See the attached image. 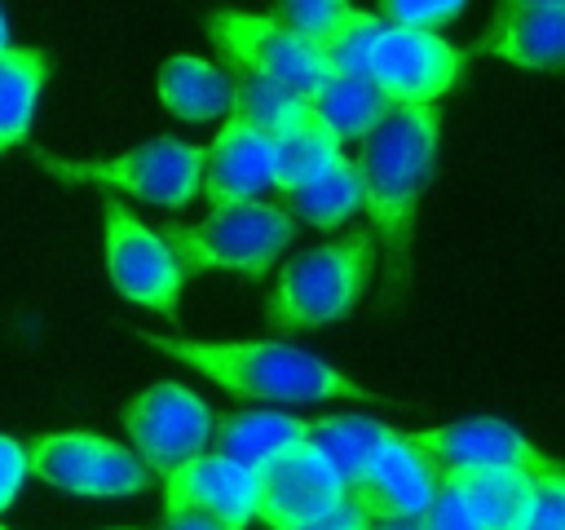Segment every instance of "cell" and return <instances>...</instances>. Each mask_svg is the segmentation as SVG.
I'll return each instance as SVG.
<instances>
[{"mask_svg":"<svg viewBox=\"0 0 565 530\" xmlns=\"http://www.w3.org/2000/svg\"><path fill=\"white\" fill-rule=\"evenodd\" d=\"M437 141H441V110L433 102L393 106L366 137H358L353 168L362 181V208L371 216V234L388 252L393 287H402L411 274V230L437 163Z\"/></svg>","mask_w":565,"mask_h":530,"instance_id":"6da1fadb","label":"cell"},{"mask_svg":"<svg viewBox=\"0 0 565 530\" xmlns=\"http://www.w3.org/2000/svg\"><path fill=\"white\" fill-rule=\"evenodd\" d=\"M150 349L194 367L212 384L256 398V402H322V398H384L353 384L344 371L278 340H181V336H141Z\"/></svg>","mask_w":565,"mask_h":530,"instance_id":"7a4b0ae2","label":"cell"},{"mask_svg":"<svg viewBox=\"0 0 565 530\" xmlns=\"http://www.w3.org/2000/svg\"><path fill=\"white\" fill-rule=\"evenodd\" d=\"M371 265H375V234L371 230H358V234H344L335 243L296 252L282 265L274 292L265 300V322L278 331H309V327L340 322L358 305V296L366 292Z\"/></svg>","mask_w":565,"mask_h":530,"instance_id":"3957f363","label":"cell"},{"mask_svg":"<svg viewBox=\"0 0 565 530\" xmlns=\"http://www.w3.org/2000/svg\"><path fill=\"white\" fill-rule=\"evenodd\" d=\"M163 243L172 247L181 274H203V269H230L243 278L265 274L282 247L296 234V216L282 203H260V199H238V203H216L203 221L181 225L163 221Z\"/></svg>","mask_w":565,"mask_h":530,"instance_id":"277c9868","label":"cell"},{"mask_svg":"<svg viewBox=\"0 0 565 530\" xmlns=\"http://www.w3.org/2000/svg\"><path fill=\"white\" fill-rule=\"evenodd\" d=\"M35 163L49 177L71 181V186H110V190H124L154 208H185L199 194L203 146H190L177 137H154L119 159H57L35 146Z\"/></svg>","mask_w":565,"mask_h":530,"instance_id":"5b68a950","label":"cell"},{"mask_svg":"<svg viewBox=\"0 0 565 530\" xmlns=\"http://www.w3.org/2000/svg\"><path fill=\"white\" fill-rule=\"evenodd\" d=\"M203 26L207 35L216 40L221 57L234 66V71H247V75H260V80H274L282 88H291L296 97H313V88L331 75L318 57V49L287 31L278 18L269 13H243V9H212L203 13Z\"/></svg>","mask_w":565,"mask_h":530,"instance_id":"8992f818","label":"cell"},{"mask_svg":"<svg viewBox=\"0 0 565 530\" xmlns=\"http://www.w3.org/2000/svg\"><path fill=\"white\" fill-rule=\"evenodd\" d=\"M26 473L40 481L88 495V499H110V495H141L150 486V468L137 459V451L97 437V433H44L26 442Z\"/></svg>","mask_w":565,"mask_h":530,"instance_id":"52a82bcc","label":"cell"},{"mask_svg":"<svg viewBox=\"0 0 565 530\" xmlns=\"http://www.w3.org/2000/svg\"><path fill=\"white\" fill-rule=\"evenodd\" d=\"M212 424H216L212 406L177 380H159L124 406V428L132 437V451L154 477H168L185 459L203 455Z\"/></svg>","mask_w":565,"mask_h":530,"instance_id":"ba28073f","label":"cell"},{"mask_svg":"<svg viewBox=\"0 0 565 530\" xmlns=\"http://www.w3.org/2000/svg\"><path fill=\"white\" fill-rule=\"evenodd\" d=\"M102 216H106V269H110L115 292L124 300L159 309L163 318L177 322L185 274H181L172 247L163 243V234L141 225V216H132L115 199L102 203Z\"/></svg>","mask_w":565,"mask_h":530,"instance_id":"9c48e42d","label":"cell"},{"mask_svg":"<svg viewBox=\"0 0 565 530\" xmlns=\"http://www.w3.org/2000/svg\"><path fill=\"white\" fill-rule=\"evenodd\" d=\"M463 53L437 31L419 26H380L366 53V75L393 106H424L455 88Z\"/></svg>","mask_w":565,"mask_h":530,"instance_id":"30bf717a","label":"cell"},{"mask_svg":"<svg viewBox=\"0 0 565 530\" xmlns=\"http://www.w3.org/2000/svg\"><path fill=\"white\" fill-rule=\"evenodd\" d=\"M252 473H256V521H265L269 530L300 526L344 499V481L305 437L274 451Z\"/></svg>","mask_w":565,"mask_h":530,"instance_id":"8fae6325","label":"cell"},{"mask_svg":"<svg viewBox=\"0 0 565 530\" xmlns=\"http://www.w3.org/2000/svg\"><path fill=\"white\" fill-rule=\"evenodd\" d=\"M406 437L424 451V459L433 464L441 481H455L463 473H494V468L539 473L552 464L539 446H530V437H521L503 420H459V424H441V428H424Z\"/></svg>","mask_w":565,"mask_h":530,"instance_id":"7c38bea8","label":"cell"},{"mask_svg":"<svg viewBox=\"0 0 565 530\" xmlns=\"http://www.w3.org/2000/svg\"><path fill=\"white\" fill-rule=\"evenodd\" d=\"M437 490V473L424 459V451L406 437V433H388V442L366 459V468L344 486V495L371 517V521H388V517H419L424 504Z\"/></svg>","mask_w":565,"mask_h":530,"instance_id":"4fadbf2b","label":"cell"},{"mask_svg":"<svg viewBox=\"0 0 565 530\" xmlns=\"http://www.w3.org/2000/svg\"><path fill=\"white\" fill-rule=\"evenodd\" d=\"M163 508L203 512L225 530H247V521H256V473L203 451L163 477Z\"/></svg>","mask_w":565,"mask_h":530,"instance_id":"5bb4252c","label":"cell"},{"mask_svg":"<svg viewBox=\"0 0 565 530\" xmlns=\"http://www.w3.org/2000/svg\"><path fill=\"white\" fill-rule=\"evenodd\" d=\"M269 181H274V141H269V132L252 128L238 115H225L216 141L203 146L199 194L207 199V208H216V203L256 199Z\"/></svg>","mask_w":565,"mask_h":530,"instance_id":"9a60e30c","label":"cell"},{"mask_svg":"<svg viewBox=\"0 0 565 530\" xmlns=\"http://www.w3.org/2000/svg\"><path fill=\"white\" fill-rule=\"evenodd\" d=\"M477 49L530 71H556L565 62V4H503Z\"/></svg>","mask_w":565,"mask_h":530,"instance_id":"2e32d148","label":"cell"},{"mask_svg":"<svg viewBox=\"0 0 565 530\" xmlns=\"http://www.w3.org/2000/svg\"><path fill=\"white\" fill-rule=\"evenodd\" d=\"M269 141H274V181L269 186H278L282 194L296 190L300 181H309L313 172H322L327 163H335L344 155V141L318 119V110L309 102L287 124H278L269 132Z\"/></svg>","mask_w":565,"mask_h":530,"instance_id":"e0dca14e","label":"cell"},{"mask_svg":"<svg viewBox=\"0 0 565 530\" xmlns=\"http://www.w3.org/2000/svg\"><path fill=\"white\" fill-rule=\"evenodd\" d=\"M455 486L468 495V508H472V517H477L481 530H521L525 517H530V508H534L539 473H530V468L463 473V477H455Z\"/></svg>","mask_w":565,"mask_h":530,"instance_id":"ac0fdd59","label":"cell"},{"mask_svg":"<svg viewBox=\"0 0 565 530\" xmlns=\"http://www.w3.org/2000/svg\"><path fill=\"white\" fill-rule=\"evenodd\" d=\"M309 106L318 110V119H322L340 141L366 137V132L393 110V102L375 88L371 75H340V71L327 75V80L313 88Z\"/></svg>","mask_w":565,"mask_h":530,"instance_id":"d6986e66","label":"cell"},{"mask_svg":"<svg viewBox=\"0 0 565 530\" xmlns=\"http://www.w3.org/2000/svg\"><path fill=\"white\" fill-rule=\"evenodd\" d=\"M159 97L177 119L207 124L230 110V80L212 62L181 53L159 66Z\"/></svg>","mask_w":565,"mask_h":530,"instance_id":"ffe728a7","label":"cell"},{"mask_svg":"<svg viewBox=\"0 0 565 530\" xmlns=\"http://www.w3.org/2000/svg\"><path fill=\"white\" fill-rule=\"evenodd\" d=\"M305 437V420L296 415H278V411H243V415H225L212 424L207 446L234 464L256 468L260 459H269L274 451L291 446Z\"/></svg>","mask_w":565,"mask_h":530,"instance_id":"44dd1931","label":"cell"},{"mask_svg":"<svg viewBox=\"0 0 565 530\" xmlns=\"http://www.w3.org/2000/svg\"><path fill=\"white\" fill-rule=\"evenodd\" d=\"M358 208H362V181H358V168L349 155H340L335 163H327L322 172H313L309 181L287 190V212L318 230H335Z\"/></svg>","mask_w":565,"mask_h":530,"instance_id":"7402d4cb","label":"cell"},{"mask_svg":"<svg viewBox=\"0 0 565 530\" xmlns=\"http://www.w3.org/2000/svg\"><path fill=\"white\" fill-rule=\"evenodd\" d=\"M388 424L366 420V415H327V420H305V442L335 468V477L349 486L366 459L388 442Z\"/></svg>","mask_w":565,"mask_h":530,"instance_id":"603a6c76","label":"cell"},{"mask_svg":"<svg viewBox=\"0 0 565 530\" xmlns=\"http://www.w3.org/2000/svg\"><path fill=\"white\" fill-rule=\"evenodd\" d=\"M44 75H49L44 53L18 49V44L0 49V150L18 146L26 137L40 88H44Z\"/></svg>","mask_w":565,"mask_h":530,"instance_id":"cb8c5ba5","label":"cell"},{"mask_svg":"<svg viewBox=\"0 0 565 530\" xmlns=\"http://www.w3.org/2000/svg\"><path fill=\"white\" fill-rule=\"evenodd\" d=\"M384 22L375 18V13H366V9H344L318 40H313V49H318V57H322V66L335 75H366V53H371V40H375V31H380Z\"/></svg>","mask_w":565,"mask_h":530,"instance_id":"d4e9b609","label":"cell"},{"mask_svg":"<svg viewBox=\"0 0 565 530\" xmlns=\"http://www.w3.org/2000/svg\"><path fill=\"white\" fill-rule=\"evenodd\" d=\"M309 97H296L291 88L274 84V80H260V75H247L238 71V84H230V110L225 115H238L247 119L252 128L260 132H274L278 124H287Z\"/></svg>","mask_w":565,"mask_h":530,"instance_id":"484cf974","label":"cell"},{"mask_svg":"<svg viewBox=\"0 0 565 530\" xmlns=\"http://www.w3.org/2000/svg\"><path fill=\"white\" fill-rule=\"evenodd\" d=\"M380 4V22L384 26H419V31H437L446 22H455L463 13L468 0H375Z\"/></svg>","mask_w":565,"mask_h":530,"instance_id":"4316f807","label":"cell"},{"mask_svg":"<svg viewBox=\"0 0 565 530\" xmlns=\"http://www.w3.org/2000/svg\"><path fill=\"white\" fill-rule=\"evenodd\" d=\"M419 530H481V526L468 508V495L455 481H437L433 499L419 512Z\"/></svg>","mask_w":565,"mask_h":530,"instance_id":"83f0119b","label":"cell"},{"mask_svg":"<svg viewBox=\"0 0 565 530\" xmlns=\"http://www.w3.org/2000/svg\"><path fill=\"white\" fill-rule=\"evenodd\" d=\"M521 530H565V473H561L556 459L547 468H539L534 508H530Z\"/></svg>","mask_w":565,"mask_h":530,"instance_id":"f1b7e54d","label":"cell"},{"mask_svg":"<svg viewBox=\"0 0 565 530\" xmlns=\"http://www.w3.org/2000/svg\"><path fill=\"white\" fill-rule=\"evenodd\" d=\"M344 9H349V0H278V22L313 44Z\"/></svg>","mask_w":565,"mask_h":530,"instance_id":"f546056e","label":"cell"},{"mask_svg":"<svg viewBox=\"0 0 565 530\" xmlns=\"http://www.w3.org/2000/svg\"><path fill=\"white\" fill-rule=\"evenodd\" d=\"M22 481H26V446L18 437L0 433V512L18 499Z\"/></svg>","mask_w":565,"mask_h":530,"instance_id":"4dcf8cb0","label":"cell"},{"mask_svg":"<svg viewBox=\"0 0 565 530\" xmlns=\"http://www.w3.org/2000/svg\"><path fill=\"white\" fill-rule=\"evenodd\" d=\"M366 526H371V517L344 495L335 508H327V512H318V517H309L300 526H287V530H366Z\"/></svg>","mask_w":565,"mask_h":530,"instance_id":"1f68e13d","label":"cell"},{"mask_svg":"<svg viewBox=\"0 0 565 530\" xmlns=\"http://www.w3.org/2000/svg\"><path fill=\"white\" fill-rule=\"evenodd\" d=\"M159 530H225L221 521L203 517V512H185V508H163Z\"/></svg>","mask_w":565,"mask_h":530,"instance_id":"d6a6232c","label":"cell"},{"mask_svg":"<svg viewBox=\"0 0 565 530\" xmlns=\"http://www.w3.org/2000/svg\"><path fill=\"white\" fill-rule=\"evenodd\" d=\"M366 530H419V517H388V521H371Z\"/></svg>","mask_w":565,"mask_h":530,"instance_id":"836d02e7","label":"cell"},{"mask_svg":"<svg viewBox=\"0 0 565 530\" xmlns=\"http://www.w3.org/2000/svg\"><path fill=\"white\" fill-rule=\"evenodd\" d=\"M503 4H565V0H503Z\"/></svg>","mask_w":565,"mask_h":530,"instance_id":"e575fe53","label":"cell"},{"mask_svg":"<svg viewBox=\"0 0 565 530\" xmlns=\"http://www.w3.org/2000/svg\"><path fill=\"white\" fill-rule=\"evenodd\" d=\"M9 44V22H4V13H0V49Z\"/></svg>","mask_w":565,"mask_h":530,"instance_id":"d590c367","label":"cell"},{"mask_svg":"<svg viewBox=\"0 0 565 530\" xmlns=\"http://www.w3.org/2000/svg\"><path fill=\"white\" fill-rule=\"evenodd\" d=\"M0 530H9V526H0Z\"/></svg>","mask_w":565,"mask_h":530,"instance_id":"8d00e7d4","label":"cell"}]
</instances>
